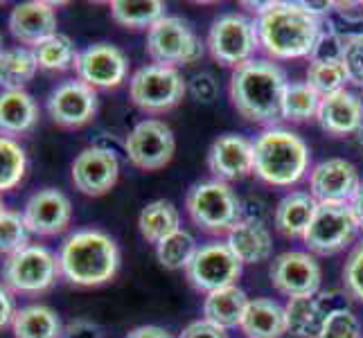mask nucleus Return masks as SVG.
Here are the masks:
<instances>
[{
  "mask_svg": "<svg viewBox=\"0 0 363 338\" xmlns=\"http://www.w3.org/2000/svg\"><path fill=\"white\" fill-rule=\"evenodd\" d=\"M9 327L14 338H61L64 336V325H61L57 311L39 303L16 309L14 320H11Z\"/></svg>",
  "mask_w": 363,
  "mask_h": 338,
  "instance_id": "obj_26",
  "label": "nucleus"
},
{
  "mask_svg": "<svg viewBox=\"0 0 363 338\" xmlns=\"http://www.w3.org/2000/svg\"><path fill=\"white\" fill-rule=\"evenodd\" d=\"M36 70L32 47H5L0 52V91H25Z\"/></svg>",
  "mask_w": 363,
  "mask_h": 338,
  "instance_id": "obj_30",
  "label": "nucleus"
},
{
  "mask_svg": "<svg viewBox=\"0 0 363 338\" xmlns=\"http://www.w3.org/2000/svg\"><path fill=\"white\" fill-rule=\"evenodd\" d=\"M120 176V160L108 147H86L72 160L70 181L74 190L86 196H104L111 192Z\"/></svg>",
  "mask_w": 363,
  "mask_h": 338,
  "instance_id": "obj_13",
  "label": "nucleus"
},
{
  "mask_svg": "<svg viewBox=\"0 0 363 338\" xmlns=\"http://www.w3.org/2000/svg\"><path fill=\"white\" fill-rule=\"evenodd\" d=\"M61 278L59 259L50 248L30 244L5 259L3 286L16 295H39L55 286Z\"/></svg>",
  "mask_w": 363,
  "mask_h": 338,
  "instance_id": "obj_6",
  "label": "nucleus"
},
{
  "mask_svg": "<svg viewBox=\"0 0 363 338\" xmlns=\"http://www.w3.org/2000/svg\"><path fill=\"white\" fill-rule=\"evenodd\" d=\"M179 338H228V329H221L210 320H194L181 332Z\"/></svg>",
  "mask_w": 363,
  "mask_h": 338,
  "instance_id": "obj_43",
  "label": "nucleus"
},
{
  "mask_svg": "<svg viewBox=\"0 0 363 338\" xmlns=\"http://www.w3.org/2000/svg\"><path fill=\"white\" fill-rule=\"evenodd\" d=\"M332 300H334V293L289 298V303L284 307L286 332L294 334L296 338H320L332 311L343 309V307L332 305Z\"/></svg>",
  "mask_w": 363,
  "mask_h": 338,
  "instance_id": "obj_21",
  "label": "nucleus"
},
{
  "mask_svg": "<svg viewBox=\"0 0 363 338\" xmlns=\"http://www.w3.org/2000/svg\"><path fill=\"white\" fill-rule=\"evenodd\" d=\"M259 47L273 59L309 57L323 32L320 21L300 3H271L255 21Z\"/></svg>",
  "mask_w": 363,
  "mask_h": 338,
  "instance_id": "obj_3",
  "label": "nucleus"
},
{
  "mask_svg": "<svg viewBox=\"0 0 363 338\" xmlns=\"http://www.w3.org/2000/svg\"><path fill=\"white\" fill-rule=\"evenodd\" d=\"M21 215L30 235L55 237L68 230L72 221V205L64 192L55 190V187H45L28 198Z\"/></svg>",
  "mask_w": 363,
  "mask_h": 338,
  "instance_id": "obj_17",
  "label": "nucleus"
},
{
  "mask_svg": "<svg viewBox=\"0 0 363 338\" xmlns=\"http://www.w3.org/2000/svg\"><path fill=\"white\" fill-rule=\"evenodd\" d=\"M39 122V106L28 91H0V135L18 140Z\"/></svg>",
  "mask_w": 363,
  "mask_h": 338,
  "instance_id": "obj_23",
  "label": "nucleus"
},
{
  "mask_svg": "<svg viewBox=\"0 0 363 338\" xmlns=\"http://www.w3.org/2000/svg\"><path fill=\"white\" fill-rule=\"evenodd\" d=\"M196 248L199 246L194 242V237L181 228L174 235L165 237L160 244H156V255H158V261L165 269L181 271V269H187V264L192 261Z\"/></svg>",
  "mask_w": 363,
  "mask_h": 338,
  "instance_id": "obj_35",
  "label": "nucleus"
},
{
  "mask_svg": "<svg viewBox=\"0 0 363 338\" xmlns=\"http://www.w3.org/2000/svg\"><path fill=\"white\" fill-rule=\"evenodd\" d=\"M343 66L347 70L350 81L363 89V32L347 34L345 52H343Z\"/></svg>",
  "mask_w": 363,
  "mask_h": 338,
  "instance_id": "obj_40",
  "label": "nucleus"
},
{
  "mask_svg": "<svg viewBox=\"0 0 363 338\" xmlns=\"http://www.w3.org/2000/svg\"><path fill=\"white\" fill-rule=\"evenodd\" d=\"M7 28L21 45L34 47L57 34V9L45 0H28L9 11Z\"/></svg>",
  "mask_w": 363,
  "mask_h": 338,
  "instance_id": "obj_20",
  "label": "nucleus"
},
{
  "mask_svg": "<svg viewBox=\"0 0 363 338\" xmlns=\"http://www.w3.org/2000/svg\"><path fill=\"white\" fill-rule=\"evenodd\" d=\"M187 91L183 74L167 66H145L129 81L131 102L145 113H165L177 106Z\"/></svg>",
  "mask_w": 363,
  "mask_h": 338,
  "instance_id": "obj_9",
  "label": "nucleus"
},
{
  "mask_svg": "<svg viewBox=\"0 0 363 338\" xmlns=\"http://www.w3.org/2000/svg\"><path fill=\"white\" fill-rule=\"evenodd\" d=\"M300 5H303L311 16H316L318 21H320L323 14H328V11L334 7V3H325V0H323V3H300Z\"/></svg>",
  "mask_w": 363,
  "mask_h": 338,
  "instance_id": "obj_48",
  "label": "nucleus"
},
{
  "mask_svg": "<svg viewBox=\"0 0 363 338\" xmlns=\"http://www.w3.org/2000/svg\"><path fill=\"white\" fill-rule=\"evenodd\" d=\"M3 50H5V47H3V34H0V52H3Z\"/></svg>",
  "mask_w": 363,
  "mask_h": 338,
  "instance_id": "obj_51",
  "label": "nucleus"
},
{
  "mask_svg": "<svg viewBox=\"0 0 363 338\" xmlns=\"http://www.w3.org/2000/svg\"><path fill=\"white\" fill-rule=\"evenodd\" d=\"M255 174L278 187H289L305 179L309 169V147L300 135L286 129H267L253 142Z\"/></svg>",
  "mask_w": 363,
  "mask_h": 338,
  "instance_id": "obj_4",
  "label": "nucleus"
},
{
  "mask_svg": "<svg viewBox=\"0 0 363 338\" xmlns=\"http://www.w3.org/2000/svg\"><path fill=\"white\" fill-rule=\"evenodd\" d=\"M64 336L66 338H104L102 329H99L95 322L86 320V318L70 320L64 327Z\"/></svg>",
  "mask_w": 363,
  "mask_h": 338,
  "instance_id": "obj_44",
  "label": "nucleus"
},
{
  "mask_svg": "<svg viewBox=\"0 0 363 338\" xmlns=\"http://www.w3.org/2000/svg\"><path fill=\"white\" fill-rule=\"evenodd\" d=\"M284 72L267 59H250L233 70L230 102L242 118L255 124H271L282 120V97L286 89Z\"/></svg>",
  "mask_w": 363,
  "mask_h": 338,
  "instance_id": "obj_2",
  "label": "nucleus"
},
{
  "mask_svg": "<svg viewBox=\"0 0 363 338\" xmlns=\"http://www.w3.org/2000/svg\"><path fill=\"white\" fill-rule=\"evenodd\" d=\"M320 95L311 89L307 81H291L286 84L282 97V120L291 122H307L318 116Z\"/></svg>",
  "mask_w": 363,
  "mask_h": 338,
  "instance_id": "obj_33",
  "label": "nucleus"
},
{
  "mask_svg": "<svg viewBox=\"0 0 363 338\" xmlns=\"http://www.w3.org/2000/svg\"><path fill=\"white\" fill-rule=\"evenodd\" d=\"M226 244L242 264H259L273 253V237L267 225L257 219H242L228 232Z\"/></svg>",
  "mask_w": 363,
  "mask_h": 338,
  "instance_id": "obj_24",
  "label": "nucleus"
},
{
  "mask_svg": "<svg viewBox=\"0 0 363 338\" xmlns=\"http://www.w3.org/2000/svg\"><path fill=\"white\" fill-rule=\"evenodd\" d=\"M345 41H347V36L334 28L328 32H320L314 50H311V55H309V61H343Z\"/></svg>",
  "mask_w": 363,
  "mask_h": 338,
  "instance_id": "obj_39",
  "label": "nucleus"
},
{
  "mask_svg": "<svg viewBox=\"0 0 363 338\" xmlns=\"http://www.w3.org/2000/svg\"><path fill=\"white\" fill-rule=\"evenodd\" d=\"M343 282H345V291L363 303V244H359L350 253L343 266Z\"/></svg>",
  "mask_w": 363,
  "mask_h": 338,
  "instance_id": "obj_41",
  "label": "nucleus"
},
{
  "mask_svg": "<svg viewBox=\"0 0 363 338\" xmlns=\"http://www.w3.org/2000/svg\"><path fill=\"white\" fill-rule=\"evenodd\" d=\"M129 61L127 55L118 45L111 43H93L84 47L74 59V72L77 79L91 86L95 91L118 89L127 79Z\"/></svg>",
  "mask_w": 363,
  "mask_h": 338,
  "instance_id": "obj_14",
  "label": "nucleus"
},
{
  "mask_svg": "<svg viewBox=\"0 0 363 338\" xmlns=\"http://www.w3.org/2000/svg\"><path fill=\"white\" fill-rule=\"evenodd\" d=\"M124 149H127L129 160L138 169L156 171L174 158L177 140H174L172 129L162 120H143L129 131Z\"/></svg>",
  "mask_w": 363,
  "mask_h": 338,
  "instance_id": "obj_12",
  "label": "nucleus"
},
{
  "mask_svg": "<svg viewBox=\"0 0 363 338\" xmlns=\"http://www.w3.org/2000/svg\"><path fill=\"white\" fill-rule=\"evenodd\" d=\"M59 273L74 286H102L116 278L120 269V248L104 230L82 228L70 232L59 253Z\"/></svg>",
  "mask_w": 363,
  "mask_h": 338,
  "instance_id": "obj_1",
  "label": "nucleus"
},
{
  "mask_svg": "<svg viewBox=\"0 0 363 338\" xmlns=\"http://www.w3.org/2000/svg\"><path fill=\"white\" fill-rule=\"evenodd\" d=\"M208 167L215 179L223 183L248 176L255 169L253 142L235 133L219 135L208 152Z\"/></svg>",
  "mask_w": 363,
  "mask_h": 338,
  "instance_id": "obj_19",
  "label": "nucleus"
},
{
  "mask_svg": "<svg viewBox=\"0 0 363 338\" xmlns=\"http://www.w3.org/2000/svg\"><path fill=\"white\" fill-rule=\"evenodd\" d=\"M165 14V3L160 0H113L111 18L129 30H149Z\"/></svg>",
  "mask_w": 363,
  "mask_h": 338,
  "instance_id": "obj_31",
  "label": "nucleus"
},
{
  "mask_svg": "<svg viewBox=\"0 0 363 338\" xmlns=\"http://www.w3.org/2000/svg\"><path fill=\"white\" fill-rule=\"evenodd\" d=\"M242 269L244 264L235 257L226 242H210L196 248L185 273L194 289L208 295L212 291L226 289V286H235Z\"/></svg>",
  "mask_w": 363,
  "mask_h": 338,
  "instance_id": "obj_10",
  "label": "nucleus"
},
{
  "mask_svg": "<svg viewBox=\"0 0 363 338\" xmlns=\"http://www.w3.org/2000/svg\"><path fill=\"white\" fill-rule=\"evenodd\" d=\"M350 208H352V215L357 219V225L363 230V183H361V187L357 190L354 198L350 201Z\"/></svg>",
  "mask_w": 363,
  "mask_h": 338,
  "instance_id": "obj_47",
  "label": "nucleus"
},
{
  "mask_svg": "<svg viewBox=\"0 0 363 338\" xmlns=\"http://www.w3.org/2000/svg\"><path fill=\"white\" fill-rule=\"evenodd\" d=\"M359 142H361V147H363V127H361V131H359Z\"/></svg>",
  "mask_w": 363,
  "mask_h": 338,
  "instance_id": "obj_50",
  "label": "nucleus"
},
{
  "mask_svg": "<svg viewBox=\"0 0 363 338\" xmlns=\"http://www.w3.org/2000/svg\"><path fill=\"white\" fill-rule=\"evenodd\" d=\"M185 208L190 219L201 230L221 235L230 232L242 221V201L235 190L223 181L196 183L185 198Z\"/></svg>",
  "mask_w": 363,
  "mask_h": 338,
  "instance_id": "obj_5",
  "label": "nucleus"
},
{
  "mask_svg": "<svg viewBox=\"0 0 363 338\" xmlns=\"http://www.w3.org/2000/svg\"><path fill=\"white\" fill-rule=\"evenodd\" d=\"M45 108L57 127L64 129L86 127L97 113V91L79 79L61 81L48 95Z\"/></svg>",
  "mask_w": 363,
  "mask_h": 338,
  "instance_id": "obj_15",
  "label": "nucleus"
},
{
  "mask_svg": "<svg viewBox=\"0 0 363 338\" xmlns=\"http://www.w3.org/2000/svg\"><path fill=\"white\" fill-rule=\"evenodd\" d=\"M14 303H11V293L5 289L3 284H0V329H5L11 325V320H14Z\"/></svg>",
  "mask_w": 363,
  "mask_h": 338,
  "instance_id": "obj_45",
  "label": "nucleus"
},
{
  "mask_svg": "<svg viewBox=\"0 0 363 338\" xmlns=\"http://www.w3.org/2000/svg\"><path fill=\"white\" fill-rule=\"evenodd\" d=\"M147 55L156 66L177 68L203 57V45L181 16H162L147 30Z\"/></svg>",
  "mask_w": 363,
  "mask_h": 338,
  "instance_id": "obj_7",
  "label": "nucleus"
},
{
  "mask_svg": "<svg viewBox=\"0 0 363 338\" xmlns=\"http://www.w3.org/2000/svg\"><path fill=\"white\" fill-rule=\"evenodd\" d=\"M359 187V171L345 158H328L309 171V194L318 203H350Z\"/></svg>",
  "mask_w": 363,
  "mask_h": 338,
  "instance_id": "obj_18",
  "label": "nucleus"
},
{
  "mask_svg": "<svg viewBox=\"0 0 363 338\" xmlns=\"http://www.w3.org/2000/svg\"><path fill=\"white\" fill-rule=\"evenodd\" d=\"M246 307H248V295L235 284L206 295L203 316L206 320H210L221 329H233L242 325Z\"/></svg>",
  "mask_w": 363,
  "mask_h": 338,
  "instance_id": "obj_28",
  "label": "nucleus"
},
{
  "mask_svg": "<svg viewBox=\"0 0 363 338\" xmlns=\"http://www.w3.org/2000/svg\"><path fill=\"white\" fill-rule=\"evenodd\" d=\"M271 282L286 298L316 295L320 289V264L314 255L303 250H289L271 261Z\"/></svg>",
  "mask_w": 363,
  "mask_h": 338,
  "instance_id": "obj_16",
  "label": "nucleus"
},
{
  "mask_svg": "<svg viewBox=\"0 0 363 338\" xmlns=\"http://www.w3.org/2000/svg\"><path fill=\"white\" fill-rule=\"evenodd\" d=\"M127 338H174V336L167 329L158 327V325H143V327L131 329Z\"/></svg>",
  "mask_w": 363,
  "mask_h": 338,
  "instance_id": "obj_46",
  "label": "nucleus"
},
{
  "mask_svg": "<svg viewBox=\"0 0 363 338\" xmlns=\"http://www.w3.org/2000/svg\"><path fill=\"white\" fill-rule=\"evenodd\" d=\"M320 338H361L359 318L347 307L332 311Z\"/></svg>",
  "mask_w": 363,
  "mask_h": 338,
  "instance_id": "obj_38",
  "label": "nucleus"
},
{
  "mask_svg": "<svg viewBox=\"0 0 363 338\" xmlns=\"http://www.w3.org/2000/svg\"><path fill=\"white\" fill-rule=\"evenodd\" d=\"M190 93L199 102H212V99L219 95V86L210 72H196L190 79Z\"/></svg>",
  "mask_w": 363,
  "mask_h": 338,
  "instance_id": "obj_42",
  "label": "nucleus"
},
{
  "mask_svg": "<svg viewBox=\"0 0 363 338\" xmlns=\"http://www.w3.org/2000/svg\"><path fill=\"white\" fill-rule=\"evenodd\" d=\"M138 228L149 244H160L165 237L181 230V215L177 205L165 198L147 203L138 217Z\"/></svg>",
  "mask_w": 363,
  "mask_h": 338,
  "instance_id": "obj_29",
  "label": "nucleus"
},
{
  "mask_svg": "<svg viewBox=\"0 0 363 338\" xmlns=\"http://www.w3.org/2000/svg\"><path fill=\"white\" fill-rule=\"evenodd\" d=\"M25 246H30V230L21 212L7 210L0 217V255L11 257Z\"/></svg>",
  "mask_w": 363,
  "mask_h": 338,
  "instance_id": "obj_37",
  "label": "nucleus"
},
{
  "mask_svg": "<svg viewBox=\"0 0 363 338\" xmlns=\"http://www.w3.org/2000/svg\"><path fill=\"white\" fill-rule=\"evenodd\" d=\"M240 327L248 338H282L286 334L284 307L269 298L248 300Z\"/></svg>",
  "mask_w": 363,
  "mask_h": 338,
  "instance_id": "obj_25",
  "label": "nucleus"
},
{
  "mask_svg": "<svg viewBox=\"0 0 363 338\" xmlns=\"http://www.w3.org/2000/svg\"><path fill=\"white\" fill-rule=\"evenodd\" d=\"M318 201L309 192L286 194L275 208V228L284 237H305L311 219L316 215Z\"/></svg>",
  "mask_w": 363,
  "mask_h": 338,
  "instance_id": "obj_27",
  "label": "nucleus"
},
{
  "mask_svg": "<svg viewBox=\"0 0 363 338\" xmlns=\"http://www.w3.org/2000/svg\"><path fill=\"white\" fill-rule=\"evenodd\" d=\"M316 120L325 133L336 137L352 135L363 127V104L354 93L339 91L320 99Z\"/></svg>",
  "mask_w": 363,
  "mask_h": 338,
  "instance_id": "obj_22",
  "label": "nucleus"
},
{
  "mask_svg": "<svg viewBox=\"0 0 363 338\" xmlns=\"http://www.w3.org/2000/svg\"><path fill=\"white\" fill-rule=\"evenodd\" d=\"M7 212V208H5V201H3V194H0V217H3Z\"/></svg>",
  "mask_w": 363,
  "mask_h": 338,
  "instance_id": "obj_49",
  "label": "nucleus"
},
{
  "mask_svg": "<svg viewBox=\"0 0 363 338\" xmlns=\"http://www.w3.org/2000/svg\"><path fill=\"white\" fill-rule=\"evenodd\" d=\"M210 55L221 66L240 68L253 59L255 50L259 47L255 23L244 14H223L212 23L208 34Z\"/></svg>",
  "mask_w": 363,
  "mask_h": 338,
  "instance_id": "obj_8",
  "label": "nucleus"
},
{
  "mask_svg": "<svg viewBox=\"0 0 363 338\" xmlns=\"http://www.w3.org/2000/svg\"><path fill=\"white\" fill-rule=\"evenodd\" d=\"M28 169V154L18 140L0 135V194H5L23 181Z\"/></svg>",
  "mask_w": 363,
  "mask_h": 338,
  "instance_id": "obj_34",
  "label": "nucleus"
},
{
  "mask_svg": "<svg viewBox=\"0 0 363 338\" xmlns=\"http://www.w3.org/2000/svg\"><path fill=\"white\" fill-rule=\"evenodd\" d=\"M359 230L350 203H318L316 215L303 237L316 255H334L354 240Z\"/></svg>",
  "mask_w": 363,
  "mask_h": 338,
  "instance_id": "obj_11",
  "label": "nucleus"
},
{
  "mask_svg": "<svg viewBox=\"0 0 363 338\" xmlns=\"http://www.w3.org/2000/svg\"><path fill=\"white\" fill-rule=\"evenodd\" d=\"M350 81L343 61H309L307 68V84L320 97L334 95L345 91V84Z\"/></svg>",
  "mask_w": 363,
  "mask_h": 338,
  "instance_id": "obj_36",
  "label": "nucleus"
},
{
  "mask_svg": "<svg viewBox=\"0 0 363 338\" xmlns=\"http://www.w3.org/2000/svg\"><path fill=\"white\" fill-rule=\"evenodd\" d=\"M32 52H34L39 70H45V72H66L74 68V59L79 55L77 50H74L70 36L59 34V32L48 36L39 45H34Z\"/></svg>",
  "mask_w": 363,
  "mask_h": 338,
  "instance_id": "obj_32",
  "label": "nucleus"
}]
</instances>
